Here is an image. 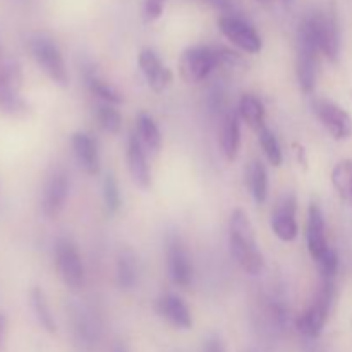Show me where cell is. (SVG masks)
Segmentation results:
<instances>
[{"label":"cell","mask_w":352,"mask_h":352,"mask_svg":"<svg viewBox=\"0 0 352 352\" xmlns=\"http://www.w3.org/2000/svg\"><path fill=\"white\" fill-rule=\"evenodd\" d=\"M165 0H144L143 6V16L144 21H155L162 16L164 12Z\"/></svg>","instance_id":"obj_31"},{"label":"cell","mask_w":352,"mask_h":352,"mask_svg":"<svg viewBox=\"0 0 352 352\" xmlns=\"http://www.w3.org/2000/svg\"><path fill=\"white\" fill-rule=\"evenodd\" d=\"M6 60V58H3V55H2V48H0V65H2V62Z\"/></svg>","instance_id":"obj_37"},{"label":"cell","mask_w":352,"mask_h":352,"mask_svg":"<svg viewBox=\"0 0 352 352\" xmlns=\"http://www.w3.org/2000/svg\"><path fill=\"white\" fill-rule=\"evenodd\" d=\"M167 267L172 282L179 287L186 289L192 282V263L188 250L179 241V237H170L167 243Z\"/></svg>","instance_id":"obj_9"},{"label":"cell","mask_w":352,"mask_h":352,"mask_svg":"<svg viewBox=\"0 0 352 352\" xmlns=\"http://www.w3.org/2000/svg\"><path fill=\"white\" fill-rule=\"evenodd\" d=\"M113 352H127V351L124 349V347L119 346V347H116V349H113Z\"/></svg>","instance_id":"obj_36"},{"label":"cell","mask_w":352,"mask_h":352,"mask_svg":"<svg viewBox=\"0 0 352 352\" xmlns=\"http://www.w3.org/2000/svg\"><path fill=\"white\" fill-rule=\"evenodd\" d=\"M72 150L76 160L88 175H96L100 172V155L96 141L86 133H76L72 136Z\"/></svg>","instance_id":"obj_17"},{"label":"cell","mask_w":352,"mask_h":352,"mask_svg":"<svg viewBox=\"0 0 352 352\" xmlns=\"http://www.w3.org/2000/svg\"><path fill=\"white\" fill-rule=\"evenodd\" d=\"M315 112L318 116L320 122L325 126V129L332 134L336 140H347L352 134V120L349 113L340 109L337 103L330 100H316Z\"/></svg>","instance_id":"obj_8"},{"label":"cell","mask_w":352,"mask_h":352,"mask_svg":"<svg viewBox=\"0 0 352 352\" xmlns=\"http://www.w3.org/2000/svg\"><path fill=\"white\" fill-rule=\"evenodd\" d=\"M229 244L234 258L244 272L251 275H258L263 272V254L258 248L254 229L248 213L241 208L234 210V213L230 215Z\"/></svg>","instance_id":"obj_1"},{"label":"cell","mask_w":352,"mask_h":352,"mask_svg":"<svg viewBox=\"0 0 352 352\" xmlns=\"http://www.w3.org/2000/svg\"><path fill=\"white\" fill-rule=\"evenodd\" d=\"M69 196V175L64 170H57L48 177L41 195V212L48 219H57L64 210Z\"/></svg>","instance_id":"obj_7"},{"label":"cell","mask_w":352,"mask_h":352,"mask_svg":"<svg viewBox=\"0 0 352 352\" xmlns=\"http://www.w3.org/2000/svg\"><path fill=\"white\" fill-rule=\"evenodd\" d=\"M223 62V52L210 47H192L182 54L181 76L186 82H201Z\"/></svg>","instance_id":"obj_5"},{"label":"cell","mask_w":352,"mask_h":352,"mask_svg":"<svg viewBox=\"0 0 352 352\" xmlns=\"http://www.w3.org/2000/svg\"><path fill=\"white\" fill-rule=\"evenodd\" d=\"M0 110L10 117H23L26 116L30 107L19 93L0 91Z\"/></svg>","instance_id":"obj_28"},{"label":"cell","mask_w":352,"mask_h":352,"mask_svg":"<svg viewBox=\"0 0 352 352\" xmlns=\"http://www.w3.org/2000/svg\"><path fill=\"white\" fill-rule=\"evenodd\" d=\"M54 256L55 267L64 284L72 291L81 289L85 284V265L76 244L67 237H58L55 241Z\"/></svg>","instance_id":"obj_4"},{"label":"cell","mask_w":352,"mask_h":352,"mask_svg":"<svg viewBox=\"0 0 352 352\" xmlns=\"http://www.w3.org/2000/svg\"><path fill=\"white\" fill-rule=\"evenodd\" d=\"M272 230L284 243H291L298 237V222H296V199L294 196H285L272 213Z\"/></svg>","instance_id":"obj_12"},{"label":"cell","mask_w":352,"mask_h":352,"mask_svg":"<svg viewBox=\"0 0 352 352\" xmlns=\"http://www.w3.org/2000/svg\"><path fill=\"white\" fill-rule=\"evenodd\" d=\"M337 191H339V195L342 196L346 201H349L352 205V168L340 177L339 186H337Z\"/></svg>","instance_id":"obj_32"},{"label":"cell","mask_w":352,"mask_h":352,"mask_svg":"<svg viewBox=\"0 0 352 352\" xmlns=\"http://www.w3.org/2000/svg\"><path fill=\"white\" fill-rule=\"evenodd\" d=\"M103 201H105L109 213H116L120 206V192L119 186H117L116 177L112 174L107 175L105 182H103Z\"/></svg>","instance_id":"obj_29"},{"label":"cell","mask_w":352,"mask_h":352,"mask_svg":"<svg viewBox=\"0 0 352 352\" xmlns=\"http://www.w3.org/2000/svg\"><path fill=\"white\" fill-rule=\"evenodd\" d=\"M138 64H140L141 71H143L144 78H146L148 85L151 86L153 91H164L172 81V72L162 64L158 55L150 48H143L138 57Z\"/></svg>","instance_id":"obj_14"},{"label":"cell","mask_w":352,"mask_h":352,"mask_svg":"<svg viewBox=\"0 0 352 352\" xmlns=\"http://www.w3.org/2000/svg\"><path fill=\"white\" fill-rule=\"evenodd\" d=\"M239 117L256 133L265 127V107L254 95H244L239 102Z\"/></svg>","instance_id":"obj_23"},{"label":"cell","mask_w":352,"mask_h":352,"mask_svg":"<svg viewBox=\"0 0 352 352\" xmlns=\"http://www.w3.org/2000/svg\"><path fill=\"white\" fill-rule=\"evenodd\" d=\"M136 136L144 150H150L151 153H158L162 146V134L155 120L146 113H141L136 122Z\"/></svg>","instance_id":"obj_22"},{"label":"cell","mask_w":352,"mask_h":352,"mask_svg":"<svg viewBox=\"0 0 352 352\" xmlns=\"http://www.w3.org/2000/svg\"><path fill=\"white\" fill-rule=\"evenodd\" d=\"M220 146H222V153L227 160H236L241 146V129L239 117L234 112H229L223 117L222 126H220Z\"/></svg>","instance_id":"obj_19"},{"label":"cell","mask_w":352,"mask_h":352,"mask_svg":"<svg viewBox=\"0 0 352 352\" xmlns=\"http://www.w3.org/2000/svg\"><path fill=\"white\" fill-rule=\"evenodd\" d=\"M127 165H129V172L131 175H133L134 182H136L141 189L150 188L151 186L150 167H148L143 144L140 143L136 134H133V136L129 138V144H127Z\"/></svg>","instance_id":"obj_18"},{"label":"cell","mask_w":352,"mask_h":352,"mask_svg":"<svg viewBox=\"0 0 352 352\" xmlns=\"http://www.w3.org/2000/svg\"><path fill=\"white\" fill-rule=\"evenodd\" d=\"M258 134H260V144L261 148H263L265 155H267L268 162H270L272 165H275V167H278L284 158H282V148L277 136H275L268 127H263Z\"/></svg>","instance_id":"obj_27"},{"label":"cell","mask_w":352,"mask_h":352,"mask_svg":"<svg viewBox=\"0 0 352 352\" xmlns=\"http://www.w3.org/2000/svg\"><path fill=\"white\" fill-rule=\"evenodd\" d=\"M219 28L223 36L248 54H258L261 50V38L253 26L241 17L222 16L219 21Z\"/></svg>","instance_id":"obj_6"},{"label":"cell","mask_w":352,"mask_h":352,"mask_svg":"<svg viewBox=\"0 0 352 352\" xmlns=\"http://www.w3.org/2000/svg\"><path fill=\"white\" fill-rule=\"evenodd\" d=\"M308 250L315 261H318L330 250L325 234V220L316 203H311L308 210Z\"/></svg>","instance_id":"obj_16"},{"label":"cell","mask_w":352,"mask_h":352,"mask_svg":"<svg viewBox=\"0 0 352 352\" xmlns=\"http://www.w3.org/2000/svg\"><path fill=\"white\" fill-rule=\"evenodd\" d=\"M86 82H88L93 95L102 98L105 103H110V105H119V103H122V95L112 85H109L102 78H98L93 71L86 74Z\"/></svg>","instance_id":"obj_24"},{"label":"cell","mask_w":352,"mask_h":352,"mask_svg":"<svg viewBox=\"0 0 352 352\" xmlns=\"http://www.w3.org/2000/svg\"><path fill=\"white\" fill-rule=\"evenodd\" d=\"M333 292H336L333 280L322 278V285L316 292L315 301L309 305V308L296 322L298 330L302 336L309 337V339H316L322 333V330L325 329L327 320H329L330 308H332Z\"/></svg>","instance_id":"obj_2"},{"label":"cell","mask_w":352,"mask_h":352,"mask_svg":"<svg viewBox=\"0 0 352 352\" xmlns=\"http://www.w3.org/2000/svg\"><path fill=\"white\" fill-rule=\"evenodd\" d=\"M30 305L34 316H36L38 323H40L48 333L57 332V323H55L54 313H52L50 305H48L47 296H45V292L41 291L40 287H33L30 291Z\"/></svg>","instance_id":"obj_20"},{"label":"cell","mask_w":352,"mask_h":352,"mask_svg":"<svg viewBox=\"0 0 352 352\" xmlns=\"http://www.w3.org/2000/svg\"><path fill=\"white\" fill-rule=\"evenodd\" d=\"M28 47H30L31 55H33L34 60L38 62V65L43 69L45 74H47L55 85H69L67 67H65L64 57H62L60 50H58V47L55 45V41L43 36V34H34V36L30 38Z\"/></svg>","instance_id":"obj_3"},{"label":"cell","mask_w":352,"mask_h":352,"mask_svg":"<svg viewBox=\"0 0 352 352\" xmlns=\"http://www.w3.org/2000/svg\"><path fill=\"white\" fill-rule=\"evenodd\" d=\"M246 179L248 188H250V192L253 195L254 201L258 205H263L268 196V175L265 165L258 160L251 162L246 172Z\"/></svg>","instance_id":"obj_21"},{"label":"cell","mask_w":352,"mask_h":352,"mask_svg":"<svg viewBox=\"0 0 352 352\" xmlns=\"http://www.w3.org/2000/svg\"><path fill=\"white\" fill-rule=\"evenodd\" d=\"M6 330H7V318L3 315H0V347H2L3 337H6Z\"/></svg>","instance_id":"obj_35"},{"label":"cell","mask_w":352,"mask_h":352,"mask_svg":"<svg viewBox=\"0 0 352 352\" xmlns=\"http://www.w3.org/2000/svg\"><path fill=\"white\" fill-rule=\"evenodd\" d=\"M308 21L313 28L320 52L329 60H337V55H339V31H337L336 19L329 14H313V16L308 17Z\"/></svg>","instance_id":"obj_10"},{"label":"cell","mask_w":352,"mask_h":352,"mask_svg":"<svg viewBox=\"0 0 352 352\" xmlns=\"http://www.w3.org/2000/svg\"><path fill=\"white\" fill-rule=\"evenodd\" d=\"M96 119H98L100 127L109 134H117L122 127V117H120L119 110L113 109L110 103H103L96 110Z\"/></svg>","instance_id":"obj_26"},{"label":"cell","mask_w":352,"mask_h":352,"mask_svg":"<svg viewBox=\"0 0 352 352\" xmlns=\"http://www.w3.org/2000/svg\"><path fill=\"white\" fill-rule=\"evenodd\" d=\"M157 313L179 330H189L192 327L191 311L179 296L165 294L157 301Z\"/></svg>","instance_id":"obj_15"},{"label":"cell","mask_w":352,"mask_h":352,"mask_svg":"<svg viewBox=\"0 0 352 352\" xmlns=\"http://www.w3.org/2000/svg\"><path fill=\"white\" fill-rule=\"evenodd\" d=\"M318 47L308 36L299 34V52H298V81L305 93H311L316 82V58H318Z\"/></svg>","instance_id":"obj_11"},{"label":"cell","mask_w":352,"mask_h":352,"mask_svg":"<svg viewBox=\"0 0 352 352\" xmlns=\"http://www.w3.org/2000/svg\"><path fill=\"white\" fill-rule=\"evenodd\" d=\"M316 263H318L320 267L322 278H330V280L336 278L337 268H339V258H337V253L332 250V248H330V250L327 251V253L323 254Z\"/></svg>","instance_id":"obj_30"},{"label":"cell","mask_w":352,"mask_h":352,"mask_svg":"<svg viewBox=\"0 0 352 352\" xmlns=\"http://www.w3.org/2000/svg\"><path fill=\"white\" fill-rule=\"evenodd\" d=\"M203 352H226V347H223L222 340L219 337H212V339L206 340Z\"/></svg>","instance_id":"obj_33"},{"label":"cell","mask_w":352,"mask_h":352,"mask_svg":"<svg viewBox=\"0 0 352 352\" xmlns=\"http://www.w3.org/2000/svg\"><path fill=\"white\" fill-rule=\"evenodd\" d=\"M205 2L212 3L213 7H217V9H230V0H205Z\"/></svg>","instance_id":"obj_34"},{"label":"cell","mask_w":352,"mask_h":352,"mask_svg":"<svg viewBox=\"0 0 352 352\" xmlns=\"http://www.w3.org/2000/svg\"><path fill=\"white\" fill-rule=\"evenodd\" d=\"M138 280L136 258L131 253H122L117 261V282L122 289H133Z\"/></svg>","instance_id":"obj_25"},{"label":"cell","mask_w":352,"mask_h":352,"mask_svg":"<svg viewBox=\"0 0 352 352\" xmlns=\"http://www.w3.org/2000/svg\"><path fill=\"white\" fill-rule=\"evenodd\" d=\"M72 336L79 352H93L100 339V329L91 313L78 309L72 316Z\"/></svg>","instance_id":"obj_13"}]
</instances>
